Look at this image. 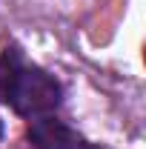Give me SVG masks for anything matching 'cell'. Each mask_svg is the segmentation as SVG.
I'll use <instances>...</instances> for the list:
<instances>
[{"label": "cell", "mask_w": 146, "mask_h": 149, "mask_svg": "<svg viewBox=\"0 0 146 149\" xmlns=\"http://www.w3.org/2000/svg\"><path fill=\"white\" fill-rule=\"evenodd\" d=\"M74 149H106V146H100V143H92V141H86V138H83V141H80Z\"/></svg>", "instance_id": "3"}, {"label": "cell", "mask_w": 146, "mask_h": 149, "mask_svg": "<svg viewBox=\"0 0 146 149\" xmlns=\"http://www.w3.org/2000/svg\"><path fill=\"white\" fill-rule=\"evenodd\" d=\"M26 141L32 149H74L83 141V135L52 112V115L32 118L26 123Z\"/></svg>", "instance_id": "2"}, {"label": "cell", "mask_w": 146, "mask_h": 149, "mask_svg": "<svg viewBox=\"0 0 146 149\" xmlns=\"http://www.w3.org/2000/svg\"><path fill=\"white\" fill-rule=\"evenodd\" d=\"M0 138H3V123H0Z\"/></svg>", "instance_id": "4"}, {"label": "cell", "mask_w": 146, "mask_h": 149, "mask_svg": "<svg viewBox=\"0 0 146 149\" xmlns=\"http://www.w3.org/2000/svg\"><path fill=\"white\" fill-rule=\"evenodd\" d=\"M0 103L26 120L52 115L63 103V83L43 66L29 63L17 43H9L0 52Z\"/></svg>", "instance_id": "1"}]
</instances>
